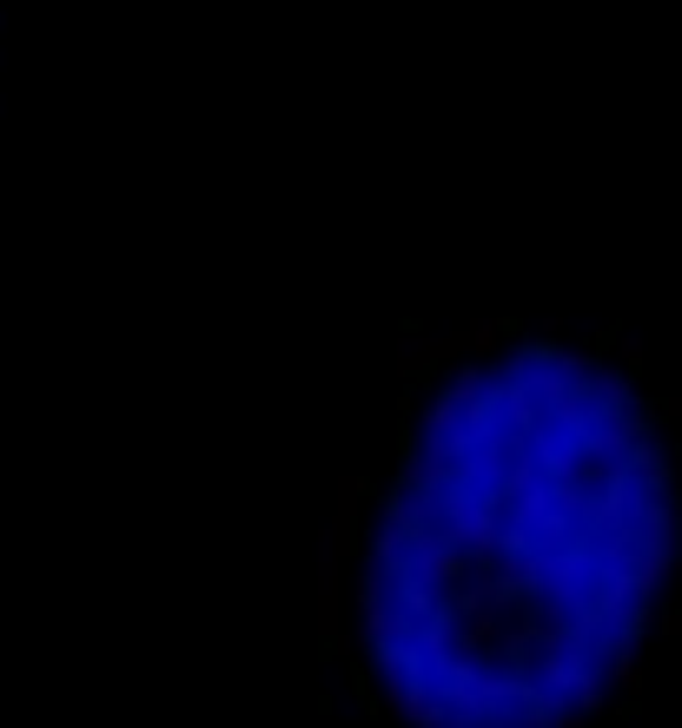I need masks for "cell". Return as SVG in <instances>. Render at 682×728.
I'll return each instance as SVG.
<instances>
[{
    "label": "cell",
    "mask_w": 682,
    "mask_h": 728,
    "mask_svg": "<svg viewBox=\"0 0 682 728\" xmlns=\"http://www.w3.org/2000/svg\"><path fill=\"white\" fill-rule=\"evenodd\" d=\"M657 418H663V424H682V398H663V404H657Z\"/></svg>",
    "instance_id": "7a4b0ae2"
},
{
    "label": "cell",
    "mask_w": 682,
    "mask_h": 728,
    "mask_svg": "<svg viewBox=\"0 0 682 728\" xmlns=\"http://www.w3.org/2000/svg\"><path fill=\"white\" fill-rule=\"evenodd\" d=\"M398 371L418 384V378H431L438 371V338L431 331H405V345H398Z\"/></svg>",
    "instance_id": "6da1fadb"
},
{
    "label": "cell",
    "mask_w": 682,
    "mask_h": 728,
    "mask_svg": "<svg viewBox=\"0 0 682 728\" xmlns=\"http://www.w3.org/2000/svg\"><path fill=\"white\" fill-rule=\"evenodd\" d=\"M657 630H663V636H682V610H663V616H657Z\"/></svg>",
    "instance_id": "3957f363"
}]
</instances>
